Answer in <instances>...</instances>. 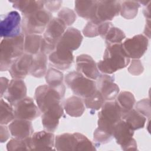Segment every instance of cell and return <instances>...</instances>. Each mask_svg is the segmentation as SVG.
<instances>
[{"mask_svg": "<svg viewBox=\"0 0 151 151\" xmlns=\"http://www.w3.org/2000/svg\"><path fill=\"white\" fill-rule=\"evenodd\" d=\"M130 59L125 53L122 44H107L103 60L97 63L99 70L103 74H112L116 71L126 67Z\"/></svg>", "mask_w": 151, "mask_h": 151, "instance_id": "1", "label": "cell"}, {"mask_svg": "<svg viewBox=\"0 0 151 151\" xmlns=\"http://www.w3.org/2000/svg\"><path fill=\"white\" fill-rule=\"evenodd\" d=\"M25 35L22 32L17 37L4 38L0 44V70H9L12 64L24 54Z\"/></svg>", "mask_w": 151, "mask_h": 151, "instance_id": "2", "label": "cell"}, {"mask_svg": "<svg viewBox=\"0 0 151 151\" xmlns=\"http://www.w3.org/2000/svg\"><path fill=\"white\" fill-rule=\"evenodd\" d=\"M122 116L115 100L106 101L98 113L97 128L113 136L114 126L122 120Z\"/></svg>", "mask_w": 151, "mask_h": 151, "instance_id": "3", "label": "cell"}, {"mask_svg": "<svg viewBox=\"0 0 151 151\" xmlns=\"http://www.w3.org/2000/svg\"><path fill=\"white\" fill-rule=\"evenodd\" d=\"M52 18L51 13L44 9L24 15L22 19V32L24 35H41Z\"/></svg>", "mask_w": 151, "mask_h": 151, "instance_id": "4", "label": "cell"}, {"mask_svg": "<svg viewBox=\"0 0 151 151\" xmlns=\"http://www.w3.org/2000/svg\"><path fill=\"white\" fill-rule=\"evenodd\" d=\"M65 82L73 93L82 99L92 95L96 90V83L77 71L68 73L64 77Z\"/></svg>", "mask_w": 151, "mask_h": 151, "instance_id": "5", "label": "cell"}, {"mask_svg": "<svg viewBox=\"0 0 151 151\" xmlns=\"http://www.w3.org/2000/svg\"><path fill=\"white\" fill-rule=\"evenodd\" d=\"M65 91L53 88L49 85H41L37 87L34 100L42 113L54 105L61 103Z\"/></svg>", "mask_w": 151, "mask_h": 151, "instance_id": "6", "label": "cell"}, {"mask_svg": "<svg viewBox=\"0 0 151 151\" xmlns=\"http://www.w3.org/2000/svg\"><path fill=\"white\" fill-rule=\"evenodd\" d=\"M22 33V19L19 13L12 11L1 15L0 36L9 38L18 36Z\"/></svg>", "mask_w": 151, "mask_h": 151, "instance_id": "7", "label": "cell"}, {"mask_svg": "<svg viewBox=\"0 0 151 151\" xmlns=\"http://www.w3.org/2000/svg\"><path fill=\"white\" fill-rule=\"evenodd\" d=\"M133 135L134 130L123 120H120L115 124L113 137L122 150H136L137 149V143L133 137Z\"/></svg>", "mask_w": 151, "mask_h": 151, "instance_id": "8", "label": "cell"}, {"mask_svg": "<svg viewBox=\"0 0 151 151\" xmlns=\"http://www.w3.org/2000/svg\"><path fill=\"white\" fill-rule=\"evenodd\" d=\"M122 44L125 53L130 59L138 60L147 51L149 40L144 35L138 34L126 38Z\"/></svg>", "mask_w": 151, "mask_h": 151, "instance_id": "9", "label": "cell"}, {"mask_svg": "<svg viewBox=\"0 0 151 151\" xmlns=\"http://www.w3.org/2000/svg\"><path fill=\"white\" fill-rule=\"evenodd\" d=\"M120 6L119 1H97L95 17L91 21L100 24L111 21L120 14Z\"/></svg>", "mask_w": 151, "mask_h": 151, "instance_id": "10", "label": "cell"}, {"mask_svg": "<svg viewBox=\"0 0 151 151\" xmlns=\"http://www.w3.org/2000/svg\"><path fill=\"white\" fill-rule=\"evenodd\" d=\"M15 119L32 121L41 114V111L31 97H26L14 106Z\"/></svg>", "mask_w": 151, "mask_h": 151, "instance_id": "11", "label": "cell"}, {"mask_svg": "<svg viewBox=\"0 0 151 151\" xmlns=\"http://www.w3.org/2000/svg\"><path fill=\"white\" fill-rule=\"evenodd\" d=\"M54 143L55 136L54 133L46 130L35 132L29 137L30 150H55Z\"/></svg>", "mask_w": 151, "mask_h": 151, "instance_id": "12", "label": "cell"}, {"mask_svg": "<svg viewBox=\"0 0 151 151\" xmlns=\"http://www.w3.org/2000/svg\"><path fill=\"white\" fill-rule=\"evenodd\" d=\"M110 75L101 74L96 82L97 89L105 101L114 100L120 91L118 85L114 83V76Z\"/></svg>", "mask_w": 151, "mask_h": 151, "instance_id": "13", "label": "cell"}, {"mask_svg": "<svg viewBox=\"0 0 151 151\" xmlns=\"http://www.w3.org/2000/svg\"><path fill=\"white\" fill-rule=\"evenodd\" d=\"M76 71L86 77L96 80L100 76L97 63L94 59L88 54H80L76 57Z\"/></svg>", "mask_w": 151, "mask_h": 151, "instance_id": "14", "label": "cell"}, {"mask_svg": "<svg viewBox=\"0 0 151 151\" xmlns=\"http://www.w3.org/2000/svg\"><path fill=\"white\" fill-rule=\"evenodd\" d=\"M48 60L55 68L65 70L71 66L74 61V56L72 51L56 46L55 50L49 54Z\"/></svg>", "mask_w": 151, "mask_h": 151, "instance_id": "15", "label": "cell"}, {"mask_svg": "<svg viewBox=\"0 0 151 151\" xmlns=\"http://www.w3.org/2000/svg\"><path fill=\"white\" fill-rule=\"evenodd\" d=\"M64 115V108L61 103H57L42 113L41 123L45 130L54 132L57 128L60 119Z\"/></svg>", "mask_w": 151, "mask_h": 151, "instance_id": "16", "label": "cell"}, {"mask_svg": "<svg viewBox=\"0 0 151 151\" xmlns=\"http://www.w3.org/2000/svg\"><path fill=\"white\" fill-rule=\"evenodd\" d=\"M67 29V25L61 19L54 17L46 27L43 35V40L55 46Z\"/></svg>", "mask_w": 151, "mask_h": 151, "instance_id": "17", "label": "cell"}, {"mask_svg": "<svg viewBox=\"0 0 151 151\" xmlns=\"http://www.w3.org/2000/svg\"><path fill=\"white\" fill-rule=\"evenodd\" d=\"M33 55L24 53L12 64L9 73L12 78L22 80L26 77L32 65Z\"/></svg>", "mask_w": 151, "mask_h": 151, "instance_id": "18", "label": "cell"}, {"mask_svg": "<svg viewBox=\"0 0 151 151\" xmlns=\"http://www.w3.org/2000/svg\"><path fill=\"white\" fill-rule=\"evenodd\" d=\"M27 87L25 82L21 79L11 80L4 95V98L13 107L19 100L26 97Z\"/></svg>", "mask_w": 151, "mask_h": 151, "instance_id": "19", "label": "cell"}, {"mask_svg": "<svg viewBox=\"0 0 151 151\" xmlns=\"http://www.w3.org/2000/svg\"><path fill=\"white\" fill-rule=\"evenodd\" d=\"M83 36L81 32L74 27H69L66 29L57 45L71 51L77 50L81 44Z\"/></svg>", "mask_w": 151, "mask_h": 151, "instance_id": "20", "label": "cell"}, {"mask_svg": "<svg viewBox=\"0 0 151 151\" xmlns=\"http://www.w3.org/2000/svg\"><path fill=\"white\" fill-rule=\"evenodd\" d=\"M8 128L11 134L18 139L29 137L34 133L31 121L29 120L15 119L9 124Z\"/></svg>", "mask_w": 151, "mask_h": 151, "instance_id": "21", "label": "cell"}, {"mask_svg": "<svg viewBox=\"0 0 151 151\" xmlns=\"http://www.w3.org/2000/svg\"><path fill=\"white\" fill-rule=\"evenodd\" d=\"M63 106L68 115L74 117L81 116L85 110L83 99L77 96H73L67 99L64 101Z\"/></svg>", "mask_w": 151, "mask_h": 151, "instance_id": "22", "label": "cell"}, {"mask_svg": "<svg viewBox=\"0 0 151 151\" xmlns=\"http://www.w3.org/2000/svg\"><path fill=\"white\" fill-rule=\"evenodd\" d=\"M97 1H76L75 10L78 16L93 20L95 17Z\"/></svg>", "mask_w": 151, "mask_h": 151, "instance_id": "23", "label": "cell"}, {"mask_svg": "<svg viewBox=\"0 0 151 151\" xmlns=\"http://www.w3.org/2000/svg\"><path fill=\"white\" fill-rule=\"evenodd\" d=\"M12 3V7L19 10L22 15H26L44 9V1H10Z\"/></svg>", "mask_w": 151, "mask_h": 151, "instance_id": "24", "label": "cell"}, {"mask_svg": "<svg viewBox=\"0 0 151 151\" xmlns=\"http://www.w3.org/2000/svg\"><path fill=\"white\" fill-rule=\"evenodd\" d=\"M47 55L39 52L33 55V61L29 71V74L36 78H41L47 71Z\"/></svg>", "mask_w": 151, "mask_h": 151, "instance_id": "25", "label": "cell"}, {"mask_svg": "<svg viewBox=\"0 0 151 151\" xmlns=\"http://www.w3.org/2000/svg\"><path fill=\"white\" fill-rule=\"evenodd\" d=\"M76 139L74 133H63L55 137V149L59 151H75Z\"/></svg>", "mask_w": 151, "mask_h": 151, "instance_id": "26", "label": "cell"}, {"mask_svg": "<svg viewBox=\"0 0 151 151\" xmlns=\"http://www.w3.org/2000/svg\"><path fill=\"white\" fill-rule=\"evenodd\" d=\"M122 119L126 122L134 131L143 128L146 122V117L133 109L123 114Z\"/></svg>", "mask_w": 151, "mask_h": 151, "instance_id": "27", "label": "cell"}, {"mask_svg": "<svg viewBox=\"0 0 151 151\" xmlns=\"http://www.w3.org/2000/svg\"><path fill=\"white\" fill-rule=\"evenodd\" d=\"M114 100L120 109L122 115L133 109L136 103L133 93L127 91L119 93Z\"/></svg>", "mask_w": 151, "mask_h": 151, "instance_id": "28", "label": "cell"}, {"mask_svg": "<svg viewBox=\"0 0 151 151\" xmlns=\"http://www.w3.org/2000/svg\"><path fill=\"white\" fill-rule=\"evenodd\" d=\"M45 81L50 86L65 91V87L63 84V73L55 68H50L45 75Z\"/></svg>", "mask_w": 151, "mask_h": 151, "instance_id": "29", "label": "cell"}, {"mask_svg": "<svg viewBox=\"0 0 151 151\" xmlns=\"http://www.w3.org/2000/svg\"><path fill=\"white\" fill-rule=\"evenodd\" d=\"M42 38L43 37L39 34L25 35L24 45L25 53L34 55L40 52Z\"/></svg>", "mask_w": 151, "mask_h": 151, "instance_id": "30", "label": "cell"}, {"mask_svg": "<svg viewBox=\"0 0 151 151\" xmlns=\"http://www.w3.org/2000/svg\"><path fill=\"white\" fill-rule=\"evenodd\" d=\"M140 4L136 1H124L121 2L120 15L127 19H132L137 15Z\"/></svg>", "mask_w": 151, "mask_h": 151, "instance_id": "31", "label": "cell"}, {"mask_svg": "<svg viewBox=\"0 0 151 151\" xmlns=\"http://www.w3.org/2000/svg\"><path fill=\"white\" fill-rule=\"evenodd\" d=\"M0 106V124L6 125L15 119L14 109L11 104L2 98L1 99Z\"/></svg>", "mask_w": 151, "mask_h": 151, "instance_id": "32", "label": "cell"}, {"mask_svg": "<svg viewBox=\"0 0 151 151\" xmlns=\"http://www.w3.org/2000/svg\"><path fill=\"white\" fill-rule=\"evenodd\" d=\"M83 100L84 106L91 111H96L101 109L103 104L106 101L97 89L92 95L83 99Z\"/></svg>", "mask_w": 151, "mask_h": 151, "instance_id": "33", "label": "cell"}, {"mask_svg": "<svg viewBox=\"0 0 151 151\" xmlns=\"http://www.w3.org/2000/svg\"><path fill=\"white\" fill-rule=\"evenodd\" d=\"M102 38L104 40L106 44H118L121 43L126 38V35L122 29L113 25Z\"/></svg>", "mask_w": 151, "mask_h": 151, "instance_id": "34", "label": "cell"}, {"mask_svg": "<svg viewBox=\"0 0 151 151\" xmlns=\"http://www.w3.org/2000/svg\"><path fill=\"white\" fill-rule=\"evenodd\" d=\"M74 134L76 139V144L75 151H84V150H96L95 145L84 134L76 132Z\"/></svg>", "mask_w": 151, "mask_h": 151, "instance_id": "35", "label": "cell"}, {"mask_svg": "<svg viewBox=\"0 0 151 151\" xmlns=\"http://www.w3.org/2000/svg\"><path fill=\"white\" fill-rule=\"evenodd\" d=\"M6 149L8 151L30 150L29 137L24 139L16 137L11 139L6 144Z\"/></svg>", "mask_w": 151, "mask_h": 151, "instance_id": "36", "label": "cell"}, {"mask_svg": "<svg viewBox=\"0 0 151 151\" xmlns=\"http://www.w3.org/2000/svg\"><path fill=\"white\" fill-rule=\"evenodd\" d=\"M58 18L63 21L67 26H69L76 21V15L73 10L68 8H63L58 12Z\"/></svg>", "mask_w": 151, "mask_h": 151, "instance_id": "37", "label": "cell"}, {"mask_svg": "<svg viewBox=\"0 0 151 151\" xmlns=\"http://www.w3.org/2000/svg\"><path fill=\"white\" fill-rule=\"evenodd\" d=\"M136 110L142 114L145 117L150 118V107L149 100L144 99L138 101L135 106Z\"/></svg>", "mask_w": 151, "mask_h": 151, "instance_id": "38", "label": "cell"}, {"mask_svg": "<svg viewBox=\"0 0 151 151\" xmlns=\"http://www.w3.org/2000/svg\"><path fill=\"white\" fill-rule=\"evenodd\" d=\"M99 24L90 21L83 29V34L86 37L92 38L99 35Z\"/></svg>", "mask_w": 151, "mask_h": 151, "instance_id": "39", "label": "cell"}, {"mask_svg": "<svg viewBox=\"0 0 151 151\" xmlns=\"http://www.w3.org/2000/svg\"><path fill=\"white\" fill-rule=\"evenodd\" d=\"M128 71L131 74L134 76L140 74L143 71V67L140 61L139 60H133L128 68Z\"/></svg>", "mask_w": 151, "mask_h": 151, "instance_id": "40", "label": "cell"}, {"mask_svg": "<svg viewBox=\"0 0 151 151\" xmlns=\"http://www.w3.org/2000/svg\"><path fill=\"white\" fill-rule=\"evenodd\" d=\"M44 2L47 10L50 12L58 11L62 4L61 1H44Z\"/></svg>", "mask_w": 151, "mask_h": 151, "instance_id": "41", "label": "cell"}, {"mask_svg": "<svg viewBox=\"0 0 151 151\" xmlns=\"http://www.w3.org/2000/svg\"><path fill=\"white\" fill-rule=\"evenodd\" d=\"M10 132L9 128H8L5 125L0 126V140L1 143L6 142L10 136Z\"/></svg>", "mask_w": 151, "mask_h": 151, "instance_id": "42", "label": "cell"}, {"mask_svg": "<svg viewBox=\"0 0 151 151\" xmlns=\"http://www.w3.org/2000/svg\"><path fill=\"white\" fill-rule=\"evenodd\" d=\"M9 80L8 78H5V77H1V97L2 98L6 89L8 87V86L9 84Z\"/></svg>", "mask_w": 151, "mask_h": 151, "instance_id": "43", "label": "cell"}, {"mask_svg": "<svg viewBox=\"0 0 151 151\" xmlns=\"http://www.w3.org/2000/svg\"><path fill=\"white\" fill-rule=\"evenodd\" d=\"M144 35L147 38H150V19H147L144 29Z\"/></svg>", "mask_w": 151, "mask_h": 151, "instance_id": "44", "label": "cell"}, {"mask_svg": "<svg viewBox=\"0 0 151 151\" xmlns=\"http://www.w3.org/2000/svg\"><path fill=\"white\" fill-rule=\"evenodd\" d=\"M150 2L146 6H145V8L143 9V12L144 16L147 18V19H150Z\"/></svg>", "mask_w": 151, "mask_h": 151, "instance_id": "45", "label": "cell"}]
</instances>
